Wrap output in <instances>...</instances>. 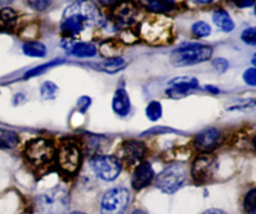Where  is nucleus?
Listing matches in <instances>:
<instances>
[{"label": "nucleus", "instance_id": "f257e3e1", "mask_svg": "<svg viewBox=\"0 0 256 214\" xmlns=\"http://www.w3.org/2000/svg\"><path fill=\"white\" fill-rule=\"evenodd\" d=\"M212 48L204 44H185L175 49L170 55V63L174 67H189L209 60Z\"/></svg>", "mask_w": 256, "mask_h": 214}, {"label": "nucleus", "instance_id": "f03ea898", "mask_svg": "<svg viewBox=\"0 0 256 214\" xmlns=\"http://www.w3.org/2000/svg\"><path fill=\"white\" fill-rule=\"evenodd\" d=\"M55 153L56 150H55L54 144L44 138L32 139L29 143H26L24 149V155L28 162L38 169L52 164V160L55 159Z\"/></svg>", "mask_w": 256, "mask_h": 214}, {"label": "nucleus", "instance_id": "7ed1b4c3", "mask_svg": "<svg viewBox=\"0 0 256 214\" xmlns=\"http://www.w3.org/2000/svg\"><path fill=\"white\" fill-rule=\"evenodd\" d=\"M55 159L60 172L65 175H75L82 165V150L76 143L72 140L62 143L55 153Z\"/></svg>", "mask_w": 256, "mask_h": 214}, {"label": "nucleus", "instance_id": "20e7f679", "mask_svg": "<svg viewBox=\"0 0 256 214\" xmlns=\"http://www.w3.org/2000/svg\"><path fill=\"white\" fill-rule=\"evenodd\" d=\"M36 203L44 214H65L69 208V194L62 188H52L42 193Z\"/></svg>", "mask_w": 256, "mask_h": 214}, {"label": "nucleus", "instance_id": "39448f33", "mask_svg": "<svg viewBox=\"0 0 256 214\" xmlns=\"http://www.w3.org/2000/svg\"><path fill=\"white\" fill-rule=\"evenodd\" d=\"M188 173L185 165L180 163L170 164L156 178V187L166 194H172L179 190L186 182Z\"/></svg>", "mask_w": 256, "mask_h": 214}, {"label": "nucleus", "instance_id": "423d86ee", "mask_svg": "<svg viewBox=\"0 0 256 214\" xmlns=\"http://www.w3.org/2000/svg\"><path fill=\"white\" fill-rule=\"evenodd\" d=\"M130 202V193L126 188L116 187L108 190L102 199V214H124Z\"/></svg>", "mask_w": 256, "mask_h": 214}, {"label": "nucleus", "instance_id": "0eeeda50", "mask_svg": "<svg viewBox=\"0 0 256 214\" xmlns=\"http://www.w3.org/2000/svg\"><path fill=\"white\" fill-rule=\"evenodd\" d=\"M92 168L100 179L112 182L122 172V163L112 155H98L92 160Z\"/></svg>", "mask_w": 256, "mask_h": 214}, {"label": "nucleus", "instance_id": "6e6552de", "mask_svg": "<svg viewBox=\"0 0 256 214\" xmlns=\"http://www.w3.org/2000/svg\"><path fill=\"white\" fill-rule=\"evenodd\" d=\"M216 170V160L210 154H202L195 158L192 165V175L196 183H206L214 175Z\"/></svg>", "mask_w": 256, "mask_h": 214}, {"label": "nucleus", "instance_id": "1a4fd4ad", "mask_svg": "<svg viewBox=\"0 0 256 214\" xmlns=\"http://www.w3.org/2000/svg\"><path fill=\"white\" fill-rule=\"evenodd\" d=\"M65 12L72 13V14L82 17L88 23L89 27L102 24V13H100L99 8L92 0H79V2L70 5L69 8H66Z\"/></svg>", "mask_w": 256, "mask_h": 214}, {"label": "nucleus", "instance_id": "9d476101", "mask_svg": "<svg viewBox=\"0 0 256 214\" xmlns=\"http://www.w3.org/2000/svg\"><path fill=\"white\" fill-rule=\"evenodd\" d=\"M146 148L142 142L138 140H128L120 148V163L124 162L128 165H139L142 158L145 157Z\"/></svg>", "mask_w": 256, "mask_h": 214}, {"label": "nucleus", "instance_id": "9b49d317", "mask_svg": "<svg viewBox=\"0 0 256 214\" xmlns=\"http://www.w3.org/2000/svg\"><path fill=\"white\" fill-rule=\"evenodd\" d=\"M220 142H222V133L218 129H215V128H209V129H205L202 132L198 133L194 139L195 147L200 152L204 153L214 150L220 144Z\"/></svg>", "mask_w": 256, "mask_h": 214}, {"label": "nucleus", "instance_id": "f8f14e48", "mask_svg": "<svg viewBox=\"0 0 256 214\" xmlns=\"http://www.w3.org/2000/svg\"><path fill=\"white\" fill-rule=\"evenodd\" d=\"M138 9L132 2H118L112 9V18L116 24L128 25L134 20Z\"/></svg>", "mask_w": 256, "mask_h": 214}, {"label": "nucleus", "instance_id": "ddd939ff", "mask_svg": "<svg viewBox=\"0 0 256 214\" xmlns=\"http://www.w3.org/2000/svg\"><path fill=\"white\" fill-rule=\"evenodd\" d=\"M170 89L168 90V94L172 98H180L185 97V95L189 94L192 90L198 89L199 88V82L195 78L190 77H179L172 79L169 83Z\"/></svg>", "mask_w": 256, "mask_h": 214}, {"label": "nucleus", "instance_id": "4468645a", "mask_svg": "<svg viewBox=\"0 0 256 214\" xmlns=\"http://www.w3.org/2000/svg\"><path fill=\"white\" fill-rule=\"evenodd\" d=\"M154 179V169L149 162H142L136 165L135 172L132 178V185L134 189L140 190L142 188L148 187Z\"/></svg>", "mask_w": 256, "mask_h": 214}, {"label": "nucleus", "instance_id": "2eb2a0df", "mask_svg": "<svg viewBox=\"0 0 256 214\" xmlns=\"http://www.w3.org/2000/svg\"><path fill=\"white\" fill-rule=\"evenodd\" d=\"M86 27H89V25H88V23L82 17H79L76 14H72V13L64 12V17H62L60 29H62V32L65 35H68V37H74V35L80 34Z\"/></svg>", "mask_w": 256, "mask_h": 214}, {"label": "nucleus", "instance_id": "dca6fc26", "mask_svg": "<svg viewBox=\"0 0 256 214\" xmlns=\"http://www.w3.org/2000/svg\"><path fill=\"white\" fill-rule=\"evenodd\" d=\"M112 109L120 117H125L130 112V98L125 89H118L112 98Z\"/></svg>", "mask_w": 256, "mask_h": 214}, {"label": "nucleus", "instance_id": "f3484780", "mask_svg": "<svg viewBox=\"0 0 256 214\" xmlns=\"http://www.w3.org/2000/svg\"><path fill=\"white\" fill-rule=\"evenodd\" d=\"M140 3L154 13L172 12L176 7V0H140Z\"/></svg>", "mask_w": 256, "mask_h": 214}, {"label": "nucleus", "instance_id": "a211bd4d", "mask_svg": "<svg viewBox=\"0 0 256 214\" xmlns=\"http://www.w3.org/2000/svg\"><path fill=\"white\" fill-rule=\"evenodd\" d=\"M212 20H214L215 25H216L219 29H222V32L230 33L234 30L235 24L234 20L232 19V17L229 15V13L225 12V10L219 9L214 13L212 15Z\"/></svg>", "mask_w": 256, "mask_h": 214}, {"label": "nucleus", "instance_id": "6ab92c4d", "mask_svg": "<svg viewBox=\"0 0 256 214\" xmlns=\"http://www.w3.org/2000/svg\"><path fill=\"white\" fill-rule=\"evenodd\" d=\"M96 47L92 43H76L70 48V54L76 58H92L96 55Z\"/></svg>", "mask_w": 256, "mask_h": 214}, {"label": "nucleus", "instance_id": "aec40b11", "mask_svg": "<svg viewBox=\"0 0 256 214\" xmlns=\"http://www.w3.org/2000/svg\"><path fill=\"white\" fill-rule=\"evenodd\" d=\"M22 52L28 57L44 58L46 55V48L40 42H26L22 45Z\"/></svg>", "mask_w": 256, "mask_h": 214}, {"label": "nucleus", "instance_id": "412c9836", "mask_svg": "<svg viewBox=\"0 0 256 214\" xmlns=\"http://www.w3.org/2000/svg\"><path fill=\"white\" fill-rule=\"evenodd\" d=\"M19 143V137L15 132L0 128V148L2 149H12Z\"/></svg>", "mask_w": 256, "mask_h": 214}, {"label": "nucleus", "instance_id": "4be33fe9", "mask_svg": "<svg viewBox=\"0 0 256 214\" xmlns=\"http://www.w3.org/2000/svg\"><path fill=\"white\" fill-rule=\"evenodd\" d=\"M125 67V62L122 57L118 58H112V59H106L105 62H102V64L98 65V68L104 72H109V73H115L119 72L120 69Z\"/></svg>", "mask_w": 256, "mask_h": 214}, {"label": "nucleus", "instance_id": "5701e85b", "mask_svg": "<svg viewBox=\"0 0 256 214\" xmlns=\"http://www.w3.org/2000/svg\"><path fill=\"white\" fill-rule=\"evenodd\" d=\"M100 53L104 55L106 59H112V58H118L120 53V45L119 43H112V40L105 42L100 45Z\"/></svg>", "mask_w": 256, "mask_h": 214}, {"label": "nucleus", "instance_id": "b1692460", "mask_svg": "<svg viewBox=\"0 0 256 214\" xmlns=\"http://www.w3.org/2000/svg\"><path fill=\"white\" fill-rule=\"evenodd\" d=\"M58 93H59V88L52 82H45L40 88V95L44 100H52L56 98Z\"/></svg>", "mask_w": 256, "mask_h": 214}, {"label": "nucleus", "instance_id": "393cba45", "mask_svg": "<svg viewBox=\"0 0 256 214\" xmlns=\"http://www.w3.org/2000/svg\"><path fill=\"white\" fill-rule=\"evenodd\" d=\"M145 114L149 118L152 122H155V120H159L162 115V107L159 102H152L146 107V110H145Z\"/></svg>", "mask_w": 256, "mask_h": 214}, {"label": "nucleus", "instance_id": "a878e982", "mask_svg": "<svg viewBox=\"0 0 256 214\" xmlns=\"http://www.w3.org/2000/svg\"><path fill=\"white\" fill-rule=\"evenodd\" d=\"M244 209L248 214H256V188L250 189L245 195Z\"/></svg>", "mask_w": 256, "mask_h": 214}, {"label": "nucleus", "instance_id": "bb28decb", "mask_svg": "<svg viewBox=\"0 0 256 214\" xmlns=\"http://www.w3.org/2000/svg\"><path fill=\"white\" fill-rule=\"evenodd\" d=\"M192 34L196 35L199 38H205V37H209L210 33H212V28L208 23L205 22H196L192 24Z\"/></svg>", "mask_w": 256, "mask_h": 214}, {"label": "nucleus", "instance_id": "cd10ccee", "mask_svg": "<svg viewBox=\"0 0 256 214\" xmlns=\"http://www.w3.org/2000/svg\"><path fill=\"white\" fill-rule=\"evenodd\" d=\"M16 19V13L10 8H2L0 10V25H10Z\"/></svg>", "mask_w": 256, "mask_h": 214}, {"label": "nucleus", "instance_id": "c85d7f7f", "mask_svg": "<svg viewBox=\"0 0 256 214\" xmlns=\"http://www.w3.org/2000/svg\"><path fill=\"white\" fill-rule=\"evenodd\" d=\"M242 40L248 45H256V27L245 29L242 33Z\"/></svg>", "mask_w": 256, "mask_h": 214}, {"label": "nucleus", "instance_id": "c756f323", "mask_svg": "<svg viewBox=\"0 0 256 214\" xmlns=\"http://www.w3.org/2000/svg\"><path fill=\"white\" fill-rule=\"evenodd\" d=\"M26 3L35 12H44L52 5V0H26Z\"/></svg>", "mask_w": 256, "mask_h": 214}, {"label": "nucleus", "instance_id": "7c9ffc66", "mask_svg": "<svg viewBox=\"0 0 256 214\" xmlns=\"http://www.w3.org/2000/svg\"><path fill=\"white\" fill-rule=\"evenodd\" d=\"M56 64H59V62H58V60H55V62H50V63H48V64L40 65V67L34 68V69H32L30 72H28L26 74H25V78H30V77H35V75L42 74L45 70H48L49 68L54 67V65H56Z\"/></svg>", "mask_w": 256, "mask_h": 214}, {"label": "nucleus", "instance_id": "2f4dec72", "mask_svg": "<svg viewBox=\"0 0 256 214\" xmlns=\"http://www.w3.org/2000/svg\"><path fill=\"white\" fill-rule=\"evenodd\" d=\"M242 79L250 87H256V68H249L242 74Z\"/></svg>", "mask_w": 256, "mask_h": 214}, {"label": "nucleus", "instance_id": "473e14b6", "mask_svg": "<svg viewBox=\"0 0 256 214\" xmlns=\"http://www.w3.org/2000/svg\"><path fill=\"white\" fill-rule=\"evenodd\" d=\"M254 108H256V99H245L244 102H242L240 104L232 105V107H230L229 109L242 110V109H254Z\"/></svg>", "mask_w": 256, "mask_h": 214}, {"label": "nucleus", "instance_id": "72a5a7b5", "mask_svg": "<svg viewBox=\"0 0 256 214\" xmlns=\"http://www.w3.org/2000/svg\"><path fill=\"white\" fill-rule=\"evenodd\" d=\"M212 67L219 73H225L229 68V62L224 58H216L215 60H212Z\"/></svg>", "mask_w": 256, "mask_h": 214}, {"label": "nucleus", "instance_id": "f704fd0d", "mask_svg": "<svg viewBox=\"0 0 256 214\" xmlns=\"http://www.w3.org/2000/svg\"><path fill=\"white\" fill-rule=\"evenodd\" d=\"M90 104H92V99L88 97H82L80 98L79 102H78V108L80 109V112H85V110H88Z\"/></svg>", "mask_w": 256, "mask_h": 214}, {"label": "nucleus", "instance_id": "c9c22d12", "mask_svg": "<svg viewBox=\"0 0 256 214\" xmlns=\"http://www.w3.org/2000/svg\"><path fill=\"white\" fill-rule=\"evenodd\" d=\"M238 8H250L255 4L256 0H232Z\"/></svg>", "mask_w": 256, "mask_h": 214}, {"label": "nucleus", "instance_id": "e433bc0d", "mask_svg": "<svg viewBox=\"0 0 256 214\" xmlns=\"http://www.w3.org/2000/svg\"><path fill=\"white\" fill-rule=\"evenodd\" d=\"M98 2L104 7H110V5H114L115 3H118V0H98Z\"/></svg>", "mask_w": 256, "mask_h": 214}, {"label": "nucleus", "instance_id": "4c0bfd02", "mask_svg": "<svg viewBox=\"0 0 256 214\" xmlns=\"http://www.w3.org/2000/svg\"><path fill=\"white\" fill-rule=\"evenodd\" d=\"M202 214H228V213H225L224 210L222 209H208Z\"/></svg>", "mask_w": 256, "mask_h": 214}, {"label": "nucleus", "instance_id": "58836bf2", "mask_svg": "<svg viewBox=\"0 0 256 214\" xmlns=\"http://www.w3.org/2000/svg\"><path fill=\"white\" fill-rule=\"evenodd\" d=\"M206 89L209 90V92L214 93V94H218V93L220 92V90L218 89V88H215V87H212V85H206Z\"/></svg>", "mask_w": 256, "mask_h": 214}, {"label": "nucleus", "instance_id": "ea45409f", "mask_svg": "<svg viewBox=\"0 0 256 214\" xmlns=\"http://www.w3.org/2000/svg\"><path fill=\"white\" fill-rule=\"evenodd\" d=\"M14 0H0V7H6V5L12 4Z\"/></svg>", "mask_w": 256, "mask_h": 214}, {"label": "nucleus", "instance_id": "a19ab883", "mask_svg": "<svg viewBox=\"0 0 256 214\" xmlns=\"http://www.w3.org/2000/svg\"><path fill=\"white\" fill-rule=\"evenodd\" d=\"M195 2L200 3V4H209V3H212V0H195Z\"/></svg>", "mask_w": 256, "mask_h": 214}, {"label": "nucleus", "instance_id": "79ce46f5", "mask_svg": "<svg viewBox=\"0 0 256 214\" xmlns=\"http://www.w3.org/2000/svg\"><path fill=\"white\" fill-rule=\"evenodd\" d=\"M132 214H148V213L144 212V210H142V209H136V210H134Z\"/></svg>", "mask_w": 256, "mask_h": 214}, {"label": "nucleus", "instance_id": "37998d69", "mask_svg": "<svg viewBox=\"0 0 256 214\" xmlns=\"http://www.w3.org/2000/svg\"><path fill=\"white\" fill-rule=\"evenodd\" d=\"M252 65H254V68H256V53L254 55H252Z\"/></svg>", "mask_w": 256, "mask_h": 214}, {"label": "nucleus", "instance_id": "c03bdc74", "mask_svg": "<svg viewBox=\"0 0 256 214\" xmlns=\"http://www.w3.org/2000/svg\"><path fill=\"white\" fill-rule=\"evenodd\" d=\"M252 144H254V148H255V150H256V137L254 138V140H252Z\"/></svg>", "mask_w": 256, "mask_h": 214}, {"label": "nucleus", "instance_id": "a18cd8bd", "mask_svg": "<svg viewBox=\"0 0 256 214\" xmlns=\"http://www.w3.org/2000/svg\"><path fill=\"white\" fill-rule=\"evenodd\" d=\"M70 214H86V213H82V212H72V213H70Z\"/></svg>", "mask_w": 256, "mask_h": 214}, {"label": "nucleus", "instance_id": "49530a36", "mask_svg": "<svg viewBox=\"0 0 256 214\" xmlns=\"http://www.w3.org/2000/svg\"><path fill=\"white\" fill-rule=\"evenodd\" d=\"M72 2H79V0H72Z\"/></svg>", "mask_w": 256, "mask_h": 214}, {"label": "nucleus", "instance_id": "de8ad7c7", "mask_svg": "<svg viewBox=\"0 0 256 214\" xmlns=\"http://www.w3.org/2000/svg\"><path fill=\"white\" fill-rule=\"evenodd\" d=\"M255 15H256V7H255Z\"/></svg>", "mask_w": 256, "mask_h": 214}]
</instances>
